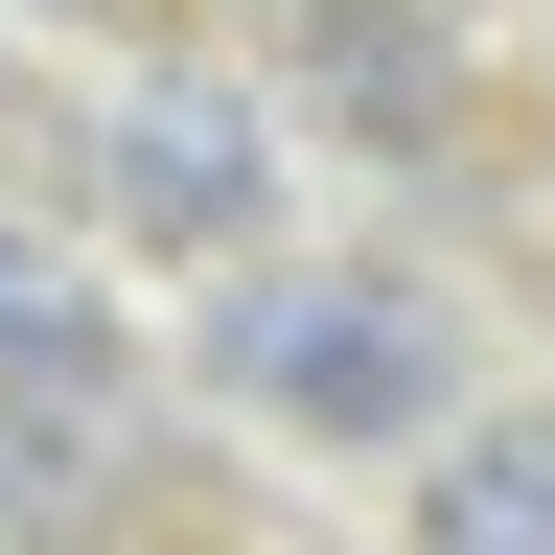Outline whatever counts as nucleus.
I'll use <instances>...</instances> for the list:
<instances>
[{"mask_svg":"<svg viewBox=\"0 0 555 555\" xmlns=\"http://www.w3.org/2000/svg\"><path fill=\"white\" fill-rule=\"evenodd\" d=\"M116 416H139V324H116V278L47 255V232H0V440H116Z\"/></svg>","mask_w":555,"mask_h":555,"instance_id":"7ed1b4c3","label":"nucleus"},{"mask_svg":"<svg viewBox=\"0 0 555 555\" xmlns=\"http://www.w3.org/2000/svg\"><path fill=\"white\" fill-rule=\"evenodd\" d=\"M208 371H232L278 440H440V324H416L393 278H255V301L208 324Z\"/></svg>","mask_w":555,"mask_h":555,"instance_id":"f257e3e1","label":"nucleus"},{"mask_svg":"<svg viewBox=\"0 0 555 555\" xmlns=\"http://www.w3.org/2000/svg\"><path fill=\"white\" fill-rule=\"evenodd\" d=\"M416 555H555V416H463L416 463Z\"/></svg>","mask_w":555,"mask_h":555,"instance_id":"39448f33","label":"nucleus"},{"mask_svg":"<svg viewBox=\"0 0 555 555\" xmlns=\"http://www.w3.org/2000/svg\"><path fill=\"white\" fill-rule=\"evenodd\" d=\"M69 163H93V232H116V255H232L255 185H278V139L208 93V69H139V93H93Z\"/></svg>","mask_w":555,"mask_h":555,"instance_id":"f03ea898","label":"nucleus"},{"mask_svg":"<svg viewBox=\"0 0 555 555\" xmlns=\"http://www.w3.org/2000/svg\"><path fill=\"white\" fill-rule=\"evenodd\" d=\"M278 69H301L347 139H440V24H416V0H278Z\"/></svg>","mask_w":555,"mask_h":555,"instance_id":"20e7f679","label":"nucleus"}]
</instances>
